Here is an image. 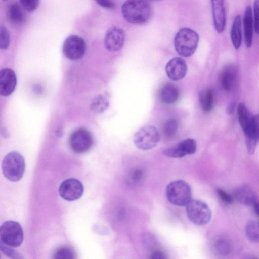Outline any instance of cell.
Instances as JSON below:
<instances>
[{"label":"cell","instance_id":"39","mask_svg":"<svg viewBox=\"0 0 259 259\" xmlns=\"http://www.w3.org/2000/svg\"><path fill=\"white\" fill-rule=\"evenodd\" d=\"M234 108V103L231 102L227 107V112L228 114H230L233 111Z\"/></svg>","mask_w":259,"mask_h":259},{"label":"cell","instance_id":"1","mask_svg":"<svg viewBox=\"0 0 259 259\" xmlns=\"http://www.w3.org/2000/svg\"><path fill=\"white\" fill-rule=\"evenodd\" d=\"M123 18L132 24H143L151 17L152 8L147 0H126L122 5Z\"/></svg>","mask_w":259,"mask_h":259},{"label":"cell","instance_id":"27","mask_svg":"<svg viewBox=\"0 0 259 259\" xmlns=\"http://www.w3.org/2000/svg\"><path fill=\"white\" fill-rule=\"evenodd\" d=\"M53 258L58 259H68L76 258L73 249L68 246H63L57 248L53 253Z\"/></svg>","mask_w":259,"mask_h":259},{"label":"cell","instance_id":"38","mask_svg":"<svg viewBox=\"0 0 259 259\" xmlns=\"http://www.w3.org/2000/svg\"><path fill=\"white\" fill-rule=\"evenodd\" d=\"M150 258L153 259H162L166 258V256L161 251H155L150 254Z\"/></svg>","mask_w":259,"mask_h":259},{"label":"cell","instance_id":"23","mask_svg":"<svg viewBox=\"0 0 259 259\" xmlns=\"http://www.w3.org/2000/svg\"><path fill=\"white\" fill-rule=\"evenodd\" d=\"M214 94L212 89H207L201 93L200 103L202 110L205 112L210 111L214 105Z\"/></svg>","mask_w":259,"mask_h":259},{"label":"cell","instance_id":"17","mask_svg":"<svg viewBox=\"0 0 259 259\" xmlns=\"http://www.w3.org/2000/svg\"><path fill=\"white\" fill-rule=\"evenodd\" d=\"M243 28L245 44L247 48L252 45L253 37V20L252 9L250 6L246 7L243 17Z\"/></svg>","mask_w":259,"mask_h":259},{"label":"cell","instance_id":"13","mask_svg":"<svg viewBox=\"0 0 259 259\" xmlns=\"http://www.w3.org/2000/svg\"><path fill=\"white\" fill-rule=\"evenodd\" d=\"M165 71L169 79L173 81H178L185 76L187 71V65L182 58L175 57L168 62L165 67Z\"/></svg>","mask_w":259,"mask_h":259},{"label":"cell","instance_id":"8","mask_svg":"<svg viewBox=\"0 0 259 259\" xmlns=\"http://www.w3.org/2000/svg\"><path fill=\"white\" fill-rule=\"evenodd\" d=\"M93 144L91 133L85 128L74 130L69 138V144L72 151L76 154H82L88 151Z\"/></svg>","mask_w":259,"mask_h":259},{"label":"cell","instance_id":"14","mask_svg":"<svg viewBox=\"0 0 259 259\" xmlns=\"http://www.w3.org/2000/svg\"><path fill=\"white\" fill-rule=\"evenodd\" d=\"M17 78L14 71L10 68H4L0 71V94L7 96L14 91Z\"/></svg>","mask_w":259,"mask_h":259},{"label":"cell","instance_id":"16","mask_svg":"<svg viewBox=\"0 0 259 259\" xmlns=\"http://www.w3.org/2000/svg\"><path fill=\"white\" fill-rule=\"evenodd\" d=\"M234 198L239 203L246 206L254 205L256 202V195L253 189L246 184L236 188L233 192Z\"/></svg>","mask_w":259,"mask_h":259},{"label":"cell","instance_id":"35","mask_svg":"<svg viewBox=\"0 0 259 259\" xmlns=\"http://www.w3.org/2000/svg\"><path fill=\"white\" fill-rule=\"evenodd\" d=\"M254 16V30L259 34V0H254L253 4Z\"/></svg>","mask_w":259,"mask_h":259},{"label":"cell","instance_id":"19","mask_svg":"<svg viewBox=\"0 0 259 259\" xmlns=\"http://www.w3.org/2000/svg\"><path fill=\"white\" fill-rule=\"evenodd\" d=\"M238 117L239 124L243 132H246L253 127V116L243 103H240L238 105Z\"/></svg>","mask_w":259,"mask_h":259},{"label":"cell","instance_id":"31","mask_svg":"<svg viewBox=\"0 0 259 259\" xmlns=\"http://www.w3.org/2000/svg\"><path fill=\"white\" fill-rule=\"evenodd\" d=\"M10 36L7 28L3 25L0 27V48L1 49H7L9 46Z\"/></svg>","mask_w":259,"mask_h":259},{"label":"cell","instance_id":"29","mask_svg":"<svg viewBox=\"0 0 259 259\" xmlns=\"http://www.w3.org/2000/svg\"><path fill=\"white\" fill-rule=\"evenodd\" d=\"M144 178L143 169L138 168L132 170L127 176V182L130 184L136 185L141 182Z\"/></svg>","mask_w":259,"mask_h":259},{"label":"cell","instance_id":"24","mask_svg":"<svg viewBox=\"0 0 259 259\" xmlns=\"http://www.w3.org/2000/svg\"><path fill=\"white\" fill-rule=\"evenodd\" d=\"M245 234L250 241L254 243L259 242V221H249L245 227Z\"/></svg>","mask_w":259,"mask_h":259},{"label":"cell","instance_id":"2","mask_svg":"<svg viewBox=\"0 0 259 259\" xmlns=\"http://www.w3.org/2000/svg\"><path fill=\"white\" fill-rule=\"evenodd\" d=\"M199 41V35L189 28H182L176 34L174 44L177 52L181 56L188 57L196 50Z\"/></svg>","mask_w":259,"mask_h":259},{"label":"cell","instance_id":"42","mask_svg":"<svg viewBox=\"0 0 259 259\" xmlns=\"http://www.w3.org/2000/svg\"><path fill=\"white\" fill-rule=\"evenodd\" d=\"M2 1H8V0H2Z\"/></svg>","mask_w":259,"mask_h":259},{"label":"cell","instance_id":"20","mask_svg":"<svg viewBox=\"0 0 259 259\" xmlns=\"http://www.w3.org/2000/svg\"><path fill=\"white\" fill-rule=\"evenodd\" d=\"M179 91L174 84L167 83L161 89L160 97L162 101L166 104L175 103L179 97Z\"/></svg>","mask_w":259,"mask_h":259},{"label":"cell","instance_id":"4","mask_svg":"<svg viewBox=\"0 0 259 259\" xmlns=\"http://www.w3.org/2000/svg\"><path fill=\"white\" fill-rule=\"evenodd\" d=\"M166 196L170 203L178 206L187 205L192 198V190L185 181L178 180L171 182L166 186Z\"/></svg>","mask_w":259,"mask_h":259},{"label":"cell","instance_id":"7","mask_svg":"<svg viewBox=\"0 0 259 259\" xmlns=\"http://www.w3.org/2000/svg\"><path fill=\"white\" fill-rule=\"evenodd\" d=\"M160 140L158 130L154 126L147 125L140 128L133 137L135 146L139 149L147 150L155 147Z\"/></svg>","mask_w":259,"mask_h":259},{"label":"cell","instance_id":"11","mask_svg":"<svg viewBox=\"0 0 259 259\" xmlns=\"http://www.w3.org/2000/svg\"><path fill=\"white\" fill-rule=\"evenodd\" d=\"M197 148L195 140L188 138L177 145L166 149L163 153L166 156L172 158H181L188 155L194 154Z\"/></svg>","mask_w":259,"mask_h":259},{"label":"cell","instance_id":"25","mask_svg":"<svg viewBox=\"0 0 259 259\" xmlns=\"http://www.w3.org/2000/svg\"><path fill=\"white\" fill-rule=\"evenodd\" d=\"M244 134L247 151L249 154L252 155L255 151L258 141L254 127Z\"/></svg>","mask_w":259,"mask_h":259},{"label":"cell","instance_id":"40","mask_svg":"<svg viewBox=\"0 0 259 259\" xmlns=\"http://www.w3.org/2000/svg\"><path fill=\"white\" fill-rule=\"evenodd\" d=\"M253 206L255 213L259 217V203L256 202Z\"/></svg>","mask_w":259,"mask_h":259},{"label":"cell","instance_id":"3","mask_svg":"<svg viewBox=\"0 0 259 259\" xmlns=\"http://www.w3.org/2000/svg\"><path fill=\"white\" fill-rule=\"evenodd\" d=\"M2 168L5 177L13 182L20 180L23 176L25 163L22 155L16 151H12L4 158Z\"/></svg>","mask_w":259,"mask_h":259},{"label":"cell","instance_id":"30","mask_svg":"<svg viewBox=\"0 0 259 259\" xmlns=\"http://www.w3.org/2000/svg\"><path fill=\"white\" fill-rule=\"evenodd\" d=\"M92 107L96 112H103L109 105L108 99L103 95L97 97L92 103Z\"/></svg>","mask_w":259,"mask_h":259},{"label":"cell","instance_id":"12","mask_svg":"<svg viewBox=\"0 0 259 259\" xmlns=\"http://www.w3.org/2000/svg\"><path fill=\"white\" fill-rule=\"evenodd\" d=\"M125 38V32L122 28L117 26L112 27L106 33L104 46L109 51H117L123 46Z\"/></svg>","mask_w":259,"mask_h":259},{"label":"cell","instance_id":"37","mask_svg":"<svg viewBox=\"0 0 259 259\" xmlns=\"http://www.w3.org/2000/svg\"><path fill=\"white\" fill-rule=\"evenodd\" d=\"M253 126L258 141H259V114L253 116Z\"/></svg>","mask_w":259,"mask_h":259},{"label":"cell","instance_id":"9","mask_svg":"<svg viewBox=\"0 0 259 259\" xmlns=\"http://www.w3.org/2000/svg\"><path fill=\"white\" fill-rule=\"evenodd\" d=\"M87 45L84 40L76 35L69 36L65 40L62 52L66 58L71 60L82 58L86 52Z\"/></svg>","mask_w":259,"mask_h":259},{"label":"cell","instance_id":"18","mask_svg":"<svg viewBox=\"0 0 259 259\" xmlns=\"http://www.w3.org/2000/svg\"><path fill=\"white\" fill-rule=\"evenodd\" d=\"M237 74L235 66L229 65L225 68L221 76V85L225 91H229L232 89L236 80Z\"/></svg>","mask_w":259,"mask_h":259},{"label":"cell","instance_id":"41","mask_svg":"<svg viewBox=\"0 0 259 259\" xmlns=\"http://www.w3.org/2000/svg\"><path fill=\"white\" fill-rule=\"evenodd\" d=\"M147 1H159V0H147Z\"/></svg>","mask_w":259,"mask_h":259},{"label":"cell","instance_id":"21","mask_svg":"<svg viewBox=\"0 0 259 259\" xmlns=\"http://www.w3.org/2000/svg\"><path fill=\"white\" fill-rule=\"evenodd\" d=\"M232 44L236 49H238L242 42L241 16L237 15L233 22L230 31Z\"/></svg>","mask_w":259,"mask_h":259},{"label":"cell","instance_id":"36","mask_svg":"<svg viewBox=\"0 0 259 259\" xmlns=\"http://www.w3.org/2000/svg\"><path fill=\"white\" fill-rule=\"evenodd\" d=\"M100 6L108 9H113L115 4L112 0H95Z\"/></svg>","mask_w":259,"mask_h":259},{"label":"cell","instance_id":"28","mask_svg":"<svg viewBox=\"0 0 259 259\" xmlns=\"http://www.w3.org/2000/svg\"><path fill=\"white\" fill-rule=\"evenodd\" d=\"M216 251L222 255L229 254L232 250V246L230 242L225 239L218 240L215 244Z\"/></svg>","mask_w":259,"mask_h":259},{"label":"cell","instance_id":"5","mask_svg":"<svg viewBox=\"0 0 259 259\" xmlns=\"http://www.w3.org/2000/svg\"><path fill=\"white\" fill-rule=\"evenodd\" d=\"M1 241L12 247H19L23 240V231L20 224L14 221L5 222L0 228Z\"/></svg>","mask_w":259,"mask_h":259},{"label":"cell","instance_id":"26","mask_svg":"<svg viewBox=\"0 0 259 259\" xmlns=\"http://www.w3.org/2000/svg\"><path fill=\"white\" fill-rule=\"evenodd\" d=\"M179 129L178 121L174 118L169 119L164 123L163 127V132L164 135L168 138H171L175 136Z\"/></svg>","mask_w":259,"mask_h":259},{"label":"cell","instance_id":"32","mask_svg":"<svg viewBox=\"0 0 259 259\" xmlns=\"http://www.w3.org/2000/svg\"><path fill=\"white\" fill-rule=\"evenodd\" d=\"M12 247H9L1 241L0 249L2 252L5 254L7 256L13 258H23L22 256L16 252L15 250L12 249Z\"/></svg>","mask_w":259,"mask_h":259},{"label":"cell","instance_id":"22","mask_svg":"<svg viewBox=\"0 0 259 259\" xmlns=\"http://www.w3.org/2000/svg\"><path fill=\"white\" fill-rule=\"evenodd\" d=\"M7 16L13 24H20L25 20V14L21 7L16 3H11L7 9Z\"/></svg>","mask_w":259,"mask_h":259},{"label":"cell","instance_id":"10","mask_svg":"<svg viewBox=\"0 0 259 259\" xmlns=\"http://www.w3.org/2000/svg\"><path fill=\"white\" fill-rule=\"evenodd\" d=\"M84 191L82 183L75 178L67 179L63 181L59 188L60 196L67 201H74L80 198Z\"/></svg>","mask_w":259,"mask_h":259},{"label":"cell","instance_id":"33","mask_svg":"<svg viewBox=\"0 0 259 259\" xmlns=\"http://www.w3.org/2000/svg\"><path fill=\"white\" fill-rule=\"evenodd\" d=\"M20 2L25 10L32 12L37 9L39 0H20Z\"/></svg>","mask_w":259,"mask_h":259},{"label":"cell","instance_id":"34","mask_svg":"<svg viewBox=\"0 0 259 259\" xmlns=\"http://www.w3.org/2000/svg\"><path fill=\"white\" fill-rule=\"evenodd\" d=\"M217 192L221 199L225 203L230 204L233 202L234 197L229 194L228 192L220 188L217 189Z\"/></svg>","mask_w":259,"mask_h":259},{"label":"cell","instance_id":"15","mask_svg":"<svg viewBox=\"0 0 259 259\" xmlns=\"http://www.w3.org/2000/svg\"><path fill=\"white\" fill-rule=\"evenodd\" d=\"M214 28L219 33H222L226 26L224 0H211Z\"/></svg>","mask_w":259,"mask_h":259},{"label":"cell","instance_id":"6","mask_svg":"<svg viewBox=\"0 0 259 259\" xmlns=\"http://www.w3.org/2000/svg\"><path fill=\"white\" fill-rule=\"evenodd\" d=\"M187 215L189 220L197 225L208 224L212 216L209 206L199 200H191L186 205Z\"/></svg>","mask_w":259,"mask_h":259}]
</instances>
